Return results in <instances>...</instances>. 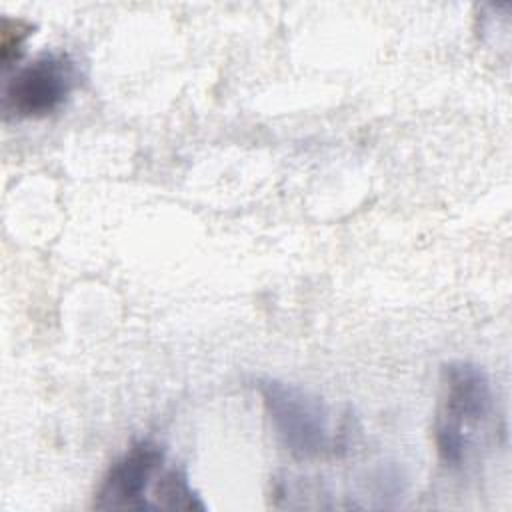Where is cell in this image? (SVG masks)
Here are the masks:
<instances>
[{
	"label": "cell",
	"instance_id": "cell-1",
	"mask_svg": "<svg viewBox=\"0 0 512 512\" xmlns=\"http://www.w3.org/2000/svg\"><path fill=\"white\" fill-rule=\"evenodd\" d=\"M256 388L280 442L294 458L310 460L334 452L328 412L318 396L276 378H260Z\"/></svg>",
	"mask_w": 512,
	"mask_h": 512
},
{
	"label": "cell",
	"instance_id": "cell-2",
	"mask_svg": "<svg viewBox=\"0 0 512 512\" xmlns=\"http://www.w3.org/2000/svg\"><path fill=\"white\" fill-rule=\"evenodd\" d=\"M76 84V64L64 52H42L18 68L4 86L2 110L14 118H42L56 112Z\"/></svg>",
	"mask_w": 512,
	"mask_h": 512
},
{
	"label": "cell",
	"instance_id": "cell-3",
	"mask_svg": "<svg viewBox=\"0 0 512 512\" xmlns=\"http://www.w3.org/2000/svg\"><path fill=\"white\" fill-rule=\"evenodd\" d=\"M164 450L152 440L134 442L122 456H118L94 494V508L98 510H144L152 508L146 500V490L152 478L160 472Z\"/></svg>",
	"mask_w": 512,
	"mask_h": 512
},
{
	"label": "cell",
	"instance_id": "cell-4",
	"mask_svg": "<svg viewBox=\"0 0 512 512\" xmlns=\"http://www.w3.org/2000/svg\"><path fill=\"white\" fill-rule=\"evenodd\" d=\"M442 408L436 426H446L464 436L470 426L482 424L492 412V384L482 366L466 360H452L442 366Z\"/></svg>",
	"mask_w": 512,
	"mask_h": 512
},
{
	"label": "cell",
	"instance_id": "cell-5",
	"mask_svg": "<svg viewBox=\"0 0 512 512\" xmlns=\"http://www.w3.org/2000/svg\"><path fill=\"white\" fill-rule=\"evenodd\" d=\"M154 508L164 510H206L184 470L168 468L154 484Z\"/></svg>",
	"mask_w": 512,
	"mask_h": 512
},
{
	"label": "cell",
	"instance_id": "cell-6",
	"mask_svg": "<svg viewBox=\"0 0 512 512\" xmlns=\"http://www.w3.org/2000/svg\"><path fill=\"white\" fill-rule=\"evenodd\" d=\"M32 24L22 18H8L2 16L0 22V60L2 66H10L12 60L20 58L24 40L32 32Z\"/></svg>",
	"mask_w": 512,
	"mask_h": 512
}]
</instances>
